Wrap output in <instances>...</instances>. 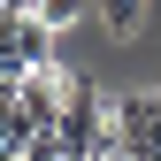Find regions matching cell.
<instances>
[{"instance_id":"obj_2","label":"cell","mask_w":161,"mask_h":161,"mask_svg":"<svg viewBox=\"0 0 161 161\" xmlns=\"http://www.w3.org/2000/svg\"><path fill=\"white\" fill-rule=\"evenodd\" d=\"M115 153L123 161H161V85L115 100Z\"/></svg>"},{"instance_id":"obj_4","label":"cell","mask_w":161,"mask_h":161,"mask_svg":"<svg viewBox=\"0 0 161 161\" xmlns=\"http://www.w3.org/2000/svg\"><path fill=\"white\" fill-rule=\"evenodd\" d=\"M100 23H108V38H138V23H146V0H92Z\"/></svg>"},{"instance_id":"obj_6","label":"cell","mask_w":161,"mask_h":161,"mask_svg":"<svg viewBox=\"0 0 161 161\" xmlns=\"http://www.w3.org/2000/svg\"><path fill=\"white\" fill-rule=\"evenodd\" d=\"M15 8H38V0H0V23H8V15H15Z\"/></svg>"},{"instance_id":"obj_3","label":"cell","mask_w":161,"mask_h":161,"mask_svg":"<svg viewBox=\"0 0 161 161\" xmlns=\"http://www.w3.org/2000/svg\"><path fill=\"white\" fill-rule=\"evenodd\" d=\"M0 69L23 85L31 69H54V31L38 23V8H15L8 23H0Z\"/></svg>"},{"instance_id":"obj_1","label":"cell","mask_w":161,"mask_h":161,"mask_svg":"<svg viewBox=\"0 0 161 161\" xmlns=\"http://www.w3.org/2000/svg\"><path fill=\"white\" fill-rule=\"evenodd\" d=\"M62 108H69V69H31L15 85V146L54 138L62 130Z\"/></svg>"},{"instance_id":"obj_7","label":"cell","mask_w":161,"mask_h":161,"mask_svg":"<svg viewBox=\"0 0 161 161\" xmlns=\"http://www.w3.org/2000/svg\"><path fill=\"white\" fill-rule=\"evenodd\" d=\"M100 161H123V153H100Z\"/></svg>"},{"instance_id":"obj_5","label":"cell","mask_w":161,"mask_h":161,"mask_svg":"<svg viewBox=\"0 0 161 161\" xmlns=\"http://www.w3.org/2000/svg\"><path fill=\"white\" fill-rule=\"evenodd\" d=\"M92 15V0H38V23L46 31H69V23H85Z\"/></svg>"}]
</instances>
